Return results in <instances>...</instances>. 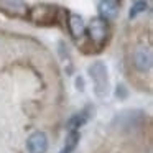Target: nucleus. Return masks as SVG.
Masks as SVG:
<instances>
[{
	"mask_svg": "<svg viewBox=\"0 0 153 153\" xmlns=\"http://www.w3.org/2000/svg\"><path fill=\"white\" fill-rule=\"evenodd\" d=\"M27 18L35 25L50 27L58 23V20L61 18V10L51 4H36L35 7L28 8Z\"/></svg>",
	"mask_w": 153,
	"mask_h": 153,
	"instance_id": "f257e3e1",
	"label": "nucleus"
},
{
	"mask_svg": "<svg viewBox=\"0 0 153 153\" xmlns=\"http://www.w3.org/2000/svg\"><path fill=\"white\" fill-rule=\"evenodd\" d=\"M86 33H87V38H89V43L96 50H100V48L105 46L110 38V25L107 20L96 17L86 27Z\"/></svg>",
	"mask_w": 153,
	"mask_h": 153,
	"instance_id": "f03ea898",
	"label": "nucleus"
},
{
	"mask_svg": "<svg viewBox=\"0 0 153 153\" xmlns=\"http://www.w3.org/2000/svg\"><path fill=\"white\" fill-rule=\"evenodd\" d=\"M89 76L94 82V94L99 99L109 96V71L102 61H94L89 66Z\"/></svg>",
	"mask_w": 153,
	"mask_h": 153,
	"instance_id": "7ed1b4c3",
	"label": "nucleus"
},
{
	"mask_svg": "<svg viewBox=\"0 0 153 153\" xmlns=\"http://www.w3.org/2000/svg\"><path fill=\"white\" fill-rule=\"evenodd\" d=\"M152 48L148 45H138L132 53V64L138 73H148L152 69Z\"/></svg>",
	"mask_w": 153,
	"mask_h": 153,
	"instance_id": "20e7f679",
	"label": "nucleus"
},
{
	"mask_svg": "<svg viewBox=\"0 0 153 153\" xmlns=\"http://www.w3.org/2000/svg\"><path fill=\"white\" fill-rule=\"evenodd\" d=\"M28 8L25 0H0V12L12 18H27Z\"/></svg>",
	"mask_w": 153,
	"mask_h": 153,
	"instance_id": "39448f33",
	"label": "nucleus"
},
{
	"mask_svg": "<svg viewBox=\"0 0 153 153\" xmlns=\"http://www.w3.org/2000/svg\"><path fill=\"white\" fill-rule=\"evenodd\" d=\"M66 27L68 30H69L71 36L74 38V40L79 41L81 38L86 35V23H84L82 17L77 13H66Z\"/></svg>",
	"mask_w": 153,
	"mask_h": 153,
	"instance_id": "423d86ee",
	"label": "nucleus"
},
{
	"mask_svg": "<svg viewBox=\"0 0 153 153\" xmlns=\"http://www.w3.org/2000/svg\"><path fill=\"white\" fill-rule=\"evenodd\" d=\"M97 12H99V17L104 18V20H107V22L115 20L120 12L119 0H99Z\"/></svg>",
	"mask_w": 153,
	"mask_h": 153,
	"instance_id": "0eeeda50",
	"label": "nucleus"
},
{
	"mask_svg": "<svg viewBox=\"0 0 153 153\" xmlns=\"http://www.w3.org/2000/svg\"><path fill=\"white\" fill-rule=\"evenodd\" d=\"M28 153H46L48 150V137L43 132H35L27 140Z\"/></svg>",
	"mask_w": 153,
	"mask_h": 153,
	"instance_id": "6e6552de",
	"label": "nucleus"
},
{
	"mask_svg": "<svg viewBox=\"0 0 153 153\" xmlns=\"http://www.w3.org/2000/svg\"><path fill=\"white\" fill-rule=\"evenodd\" d=\"M89 107H87L86 110H82V112H79V114H76V115H73L69 119V122H68V128L69 130H77L79 127H82L84 123L89 120V117H91V114H89Z\"/></svg>",
	"mask_w": 153,
	"mask_h": 153,
	"instance_id": "1a4fd4ad",
	"label": "nucleus"
},
{
	"mask_svg": "<svg viewBox=\"0 0 153 153\" xmlns=\"http://www.w3.org/2000/svg\"><path fill=\"white\" fill-rule=\"evenodd\" d=\"M146 10H148V2H146V0H135L132 4V7H130V12H128L130 20H132V18H137L140 13H145Z\"/></svg>",
	"mask_w": 153,
	"mask_h": 153,
	"instance_id": "9d476101",
	"label": "nucleus"
},
{
	"mask_svg": "<svg viewBox=\"0 0 153 153\" xmlns=\"http://www.w3.org/2000/svg\"><path fill=\"white\" fill-rule=\"evenodd\" d=\"M77 142H79V133H77L76 130H69V135H68V138H66V145H64V148L69 150V152H73V150L76 148Z\"/></svg>",
	"mask_w": 153,
	"mask_h": 153,
	"instance_id": "9b49d317",
	"label": "nucleus"
},
{
	"mask_svg": "<svg viewBox=\"0 0 153 153\" xmlns=\"http://www.w3.org/2000/svg\"><path fill=\"white\" fill-rule=\"evenodd\" d=\"M117 97H120V99H123V97H127V89L123 84H120V86H117V91H115Z\"/></svg>",
	"mask_w": 153,
	"mask_h": 153,
	"instance_id": "f8f14e48",
	"label": "nucleus"
},
{
	"mask_svg": "<svg viewBox=\"0 0 153 153\" xmlns=\"http://www.w3.org/2000/svg\"><path fill=\"white\" fill-rule=\"evenodd\" d=\"M76 87H77V91H81V92L84 91V79L81 76L76 77Z\"/></svg>",
	"mask_w": 153,
	"mask_h": 153,
	"instance_id": "ddd939ff",
	"label": "nucleus"
},
{
	"mask_svg": "<svg viewBox=\"0 0 153 153\" xmlns=\"http://www.w3.org/2000/svg\"><path fill=\"white\" fill-rule=\"evenodd\" d=\"M59 153H71V152H69V150H66V148H63V150H61Z\"/></svg>",
	"mask_w": 153,
	"mask_h": 153,
	"instance_id": "4468645a",
	"label": "nucleus"
},
{
	"mask_svg": "<svg viewBox=\"0 0 153 153\" xmlns=\"http://www.w3.org/2000/svg\"><path fill=\"white\" fill-rule=\"evenodd\" d=\"M119 2H120V0H119Z\"/></svg>",
	"mask_w": 153,
	"mask_h": 153,
	"instance_id": "2eb2a0df",
	"label": "nucleus"
}]
</instances>
